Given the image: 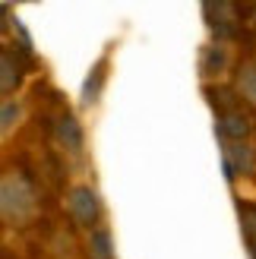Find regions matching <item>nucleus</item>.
Returning a JSON list of instances; mask_svg holds the SVG:
<instances>
[{
	"label": "nucleus",
	"instance_id": "obj_4",
	"mask_svg": "<svg viewBox=\"0 0 256 259\" xmlns=\"http://www.w3.org/2000/svg\"><path fill=\"white\" fill-rule=\"evenodd\" d=\"M234 95L237 101L244 108H253L256 111V60L247 57V60H240L237 63V70H234Z\"/></svg>",
	"mask_w": 256,
	"mask_h": 259
},
{
	"label": "nucleus",
	"instance_id": "obj_3",
	"mask_svg": "<svg viewBox=\"0 0 256 259\" xmlns=\"http://www.w3.org/2000/svg\"><path fill=\"white\" fill-rule=\"evenodd\" d=\"M219 136L222 142H247L250 136V114L247 108L240 105H231V108H225L219 111Z\"/></svg>",
	"mask_w": 256,
	"mask_h": 259
},
{
	"label": "nucleus",
	"instance_id": "obj_10",
	"mask_svg": "<svg viewBox=\"0 0 256 259\" xmlns=\"http://www.w3.org/2000/svg\"><path fill=\"white\" fill-rule=\"evenodd\" d=\"M108 57H101L92 70H89L86 76V82H82V105H95L98 95H101V89H105V79H108Z\"/></svg>",
	"mask_w": 256,
	"mask_h": 259
},
{
	"label": "nucleus",
	"instance_id": "obj_5",
	"mask_svg": "<svg viewBox=\"0 0 256 259\" xmlns=\"http://www.w3.org/2000/svg\"><path fill=\"white\" fill-rule=\"evenodd\" d=\"M202 13H206L209 19L215 16L212 29L222 32V35L237 32V22H244V10H240L237 4H206V7H202Z\"/></svg>",
	"mask_w": 256,
	"mask_h": 259
},
{
	"label": "nucleus",
	"instance_id": "obj_11",
	"mask_svg": "<svg viewBox=\"0 0 256 259\" xmlns=\"http://www.w3.org/2000/svg\"><path fill=\"white\" fill-rule=\"evenodd\" d=\"M225 63H228V57H225V48L222 45H209L206 51H202V76H215V73H222L225 70Z\"/></svg>",
	"mask_w": 256,
	"mask_h": 259
},
{
	"label": "nucleus",
	"instance_id": "obj_1",
	"mask_svg": "<svg viewBox=\"0 0 256 259\" xmlns=\"http://www.w3.org/2000/svg\"><path fill=\"white\" fill-rule=\"evenodd\" d=\"M0 212L10 228H29L41 212V193L22 167H7L0 177Z\"/></svg>",
	"mask_w": 256,
	"mask_h": 259
},
{
	"label": "nucleus",
	"instance_id": "obj_7",
	"mask_svg": "<svg viewBox=\"0 0 256 259\" xmlns=\"http://www.w3.org/2000/svg\"><path fill=\"white\" fill-rule=\"evenodd\" d=\"M225 146V171L228 177H237V174H247L253 167V152L247 142H222Z\"/></svg>",
	"mask_w": 256,
	"mask_h": 259
},
{
	"label": "nucleus",
	"instance_id": "obj_2",
	"mask_svg": "<svg viewBox=\"0 0 256 259\" xmlns=\"http://www.w3.org/2000/svg\"><path fill=\"white\" fill-rule=\"evenodd\" d=\"M63 209H67L70 222H73L76 228L95 231V228L101 225V199H98V193H95L92 187H86V184L70 187L67 199H63Z\"/></svg>",
	"mask_w": 256,
	"mask_h": 259
},
{
	"label": "nucleus",
	"instance_id": "obj_8",
	"mask_svg": "<svg viewBox=\"0 0 256 259\" xmlns=\"http://www.w3.org/2000/svg\"><path fill=\"white\" fill-rule=\"evenodd\" d=\"M0 70H4V79H0V92L4 95H13L22 82V60L13 54V48H4L0 51Z\"/></svg>",
	"mask_w": 256,
	"mask_h": 259
},
{
	"label": "nucleus",
	"instance_id": "obj_6",
	"mask_svg": "<svg viewBox=\"0 0 256 259\" xmlns=\"http://www.w3.org/2000/svg\"><path fill=\"white\" fill-rule=\"evenodd\" d=\"M54 136H57V142L67 152H73V155L82 152V126H79V120H76L73 114H60V117H57Z\"/></svg>",
	"mask_w": 256,
	"mask_h": 259
},
{
	"label": "nucleus",
	"instance_id": "obj_13",
	"mask_svg": "<svg viewBox=\"0 0 256 259\" xmlns=\"http://www.w3.org/2000/svg\"><path fill=\"white\" fill-rule=\"evenodd\" d=\"M250 13H253V22H256V7H250Z\"/></svg>",
	"mask_w": 256,
	"mask_h": 259
},
{
	"label": "nucleus",
	"instance_id": "obj_9",
	"mask_svg": "<svg viewBox=\"0 0 256 259\" xmlns=\"http://www.w3.org/2000/svg\"><path fill=\"white\" fill-rule=\"evenodd\" d=\"M86 256L89 259H114L111 231L105 225H98L95 231H89V237H86Z\"/></svg>",
	"mask_w": 256,
	"mask_h": 259
},
{
	"label": "nucleus",
	"instance_id": "obj_12",
	"mask_svg": "<svg viewBox=\"0 0 256 259\" xmlns=\"http://www.w3.org/2000/svg\"><path fill=\"white\" fill-rule=\"evenodd\" d=\"M247 250H250V259H256V237L247 240Z\"/></svg>",
	"mask_w": 256,
	"mask_h": 259
}]
</instances>
